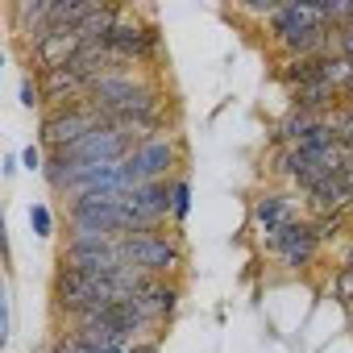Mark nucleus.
Returning <instances> with one entry per match:
<instances>
[{
    "mask_svg": "<svg viewBox=\"0 0 353 353\" xmlns=\"http://www.w3.org/2000/svg\"><path fill=\"white\" fill-rule=\"evenodd\" d=\"M125 262L133 270H141L145 279H179V270L188 266V245H183V229L170 233H129L121 237Z\"/></svg>",
    "mask_w": 353,
    "mask_h": 353,
    "instance_id": "f257e3e1",
    "label": "nucleus"
},
{
    "mask_svg": "<svg viewBox=\"0 0 353 353\" xmlns=\"http://www.w3.org/2000/svg\"><path fill=\"white\" fill-rule=\"evenodd\" d=\"M129 166L137 170L141 183H170L179 179V174H188V141L183 133H162L154 141H141L133 154H129Z\"/></svg>",
    "mask_w": 353,
    "mask_h": 353,
    "instance_id": "f03ea898",
    "label": "nucleus"
},
{
    "mask_svg": "<svg viewBox=\"0 0 353 353\" xmlns=\"http://www.w3.org/2000/svg\"><path fill=\"white\" fill-rule=\"evenodd\" d=\"M320 237H316V225L307 221V216H299V221H291V225H283L279 233H270V237H262V254L266 258H274L283 270H291V274H299V270H312L316 266V258H320Z\"/></svg>",
    "mask_w": 353,
    "mask_h": 353,
    "instance_id": "7ed1b4c3",
    "label": "nucleus"
},
{
    "mask_svg": "<svg viewBox=\"0 0 353 353\" xmlns=\"http://www.w3.org/2000/svg\"><path fill=\"white\" fill-rule=\"evenodd\" d=\"M54 266L83 270V274H96V279H117L129 262H125L121 241H63Z\"/></svg>",
    "mask_w": 353,
    "mask_h": 353,
    "instance_id": "20e7f679",
    "label": "nucleus"
},
{
    "mask_svg": "<svg viewBox=\"0 0 353 353\" xmlns=\"http://www.w3.org/2000/svg\"><path fill=\"white\" fill-rule=\"evenodd\" d=\"M291 221H299L291 192L266 188V192H258V196L250 200V229L258 233V241H262V237H270V233H279V229H283V225H291Z\"/></svg>",
    "mask_w": 353,
    "mask_h": 353,
    "instance_id": "39448f33",
    "label": "nucleus"
},
{
    "mask_svg": "<svg viewBox=\"0 0 353 353\" xmlns=\"http://www.w3.org/2000/svg\"><path fill=\"white\" fill-rule=\"evenodd\" d=\"M133 303L154 328H162L166 320H174V312L183 303V283L179 279H145V287L133 295Z\"/></svg>",
    "mask_w": 353,
    "mask_h": 353,
    "instance_id": "423d86ee",
    "label": "nucleus"
},
{
    "mask_svg": "<svg viewBox=\"0 0 353 353\" xmlns=\"http://www.w3.org/2000/svg\"><path fill=\"white\" fill-rule=\"evenodd\" d=\"M303 208L307 216H332V212H353V188L341 174H328L324 183H316L312 192H303Z\"/></svg>",
    "mask_w": 353,
    "mask_h": 353,
    "instance_id": "0eeeda50",
    "label": "nucleus"
},
{
    "mask_svg": "<svg viewBox=\"0 0 353 353\" xmlns=\"http://www.w3.org/2000/svg\"><path fill=\"white\" fill-rule=\"evenodd\" d=\"M324 71H328V54L295 59V63H283V67H279V83H283L287 92H299V88H307V83L324 79Z\"/></svg>",
    "mask_w": 353,
    "mask_h": 353,
    "instance_id": "6e6552de",
    "label": "nucleus"
},
{
    "mask_svg": "<svg viewBox=\"0 0 353 353\" xmlns=\"http://www.w3.org/2000/svg\"><path fill=\"white\" fill-rule=\"evenodd\" d=\"M26 216H30V233H34L38 241H50V237H54V208H50L46 200H34Z\"/></svg>",
    "mask_w": 353,
    "mask_h": 353,
    "instance_id": "1a4fd4ad",
    "label": "nucleus"
},
{
    "mask_svg": "<svg viewBox=\"0 0 353 353\" xmlns=\"http://www.w3.org/2000/svg\"><path fill=\"white\" fill-rule=\"evenodd\" d=\"M192 216V179L188 174H179L174 179V208H170V225L174 229H183V221Z\"/></svg>",
    "mask_w": 353,
    "mask_h": 353,
    "instance_id": "9d476101",
    "label": "nucleus"
},
{
    "mask_svg": "<svg viewBox=\"0 0 353 353\" xmlns=\"http://www.w3.org/2000/svg\"><path fill=\"white\" fill-rule=\"evenodd\" d=\"M307 221L316 225V237H320V245L336 241V237L345 233V225H353V216H349V212H332V216H307Z\"/></svg>",
    "mask_w": 353,
    "mask_h": 353,
    "instance_id": "9b49d317",
    "label": "nucleus"
},
{
    "mask_svg": "<svg viewBox=\"0 0 353 353\" xmlns=\"http://www.w3.org/2000/svg\"><path fill=\"white\" fill-rule=\"evenodd\" d=\"M328 125H332L336 141H341L345 150H353V104H336V108L328 112Z\"/></svg>",
    "mask_w": 353,
    "mask_h": 353,
    "instance_id": "f8f14e48",
    "label": "nucleus"
},
{
    "mask_svg": "<svg viewBox=\"0 0 353 353\" xmlns=\"http://www.w3.org/2000/svg\"><path fill=\"white\" fill-rule=\"evenodd\" d=\"M17 96H21V108H46V100H42V83H38V75L34 71H26L21 75V83H17Z\"/></svg>",
    "mask_w": 353,
    "mask_h": 353,
    "instance_id": "ddd939ff",
    "label": "nucleus"
},
{
    "mask_svg": "<svg viewBox=\"0 0 353 353\" xmlns=\"http://www.w3.org/2000/svg\"><path fill=\"white\" fill-rule=\"evenodd\" d=\"M332 299L341 307H353V266H336L332 270Z\"/></svg>",
    "mask_w": 353,
    "mask_h": 353,
    "instance_id": "4468645a",
    "label": "nucleus"
},
{
    "mask_svg": "<svg viewBox=\"0 0 353 353\" xmlns=\"http://www.w3.org/2000/svg\"><path fill=\"white\" fill-rule=\"evenodd\" d=\"M46 353H104V349L83 345V341H75L71 332H54V341H50V349H46Z\"/></svg>",
    "mask_w": 353,
    "mask_h": 353,
    "instance_id": "2eb2a0df",
    "label": "nucleus"
},
{
    "mask_svg": "<svg viewBox=\"0 0 353 353\" xmlns=\"http://www.w3.org/2000/svg\"><path fill=\"white\" fill-rule=\"evenodd\" d=\"M13 341V299H9V291L0 295V345H9Z\"/></svg>",
    "mask_w": 353,
    "mask_h": 353,
    "instance_id": "dca6fc26",
    "label": "nucleus"
},
{
    "mask_svg": "<svg viewBox=\"0 0 353 353\" xmlns=\"http://www.w3.org/2000/svg\"><path fill=\"white\" fill-rule=\"evenodd\" d=\"M21 170L42 174V170H46V150H42V145H26V150H21Z\"/></svg>",
    "mask_w": 353,
    "mask_h": 353,
    "instance_id": "f3484780",
    "label": "nucleus"
},
{
    "mask_svg": "<svg viewBox=\"0 0 353 353\" xmlns=\"http://www.w3.org/2000/svg\"><path fill=\"white\" fill-rule=\"evenodd\" d=\"M332 54L336 59H353V30H336L332 34Z\"/></svg>",
    "mask_w": 353,
    "mask_h": 353,
    "instance_id": "a211bd4d",
    "label": "nucleus"
},
{
    "mask_svg": "<svg viewBox=\"0 0 353 353\" xmlns=\"http://www.w3.org/2000/svg\"><path fill=\"white\" fill-rule=\"evenodd\" d=\"M129 353H162V345H158V336H145V341L129 345Z\"/></svg>",
    "mask_w": 353,
    "mask_h": 353,
    "instance_id": "6ab92c4d",
    "label": "nucleus"
},
{
    "mask_svg": "<svg viewBox=\"0 0 353 353\" xmlns=\"http://www.w3.org/2000/svg\"><path fill=\"white\" fill-rule=\"evenodd\" d=\"M17 170H21V154H5V179H13Z\"/></svg>",
    "mask_w": 353,
    "mask_h": 353,
    "instance_id": "aec40b11",
    "label": "nucleus"
}]
</instances>
